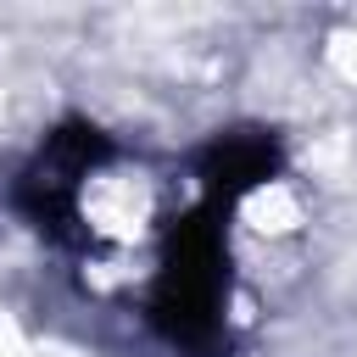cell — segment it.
<instances>
[{"instance_id": "7a4b0ae2", "label": "cell", "mask_w": 357, "mask_h": 357, "mask_svg": "<svg viewBox=\"0 0 357 357\" xmlns=\"http://www.w3.org/2000/svg\"><path fill=\"white\" fill-rule=\"evenodd\" d=\"M273 173H279V139L268 128H229L201 151V184L206 201L218 206H234L245 190H257Z\"/></svg>"}, {"instance_id": "6da1fadb", "label": "cell", "mask_w": 357, "mask_h": 357, "mask_svg": "<svg viewBox=\"0 0 357 357\" xmlns=\"http://www.w3.org/2000/svg\"><path fill=\"white\" fill-rule=\"evenodd\" d=\"M229 206L206 201L167 223L162 262L145 296V318L190 357L223 351V307H229V240H223Z\"/></svg>"}]
</instances>
